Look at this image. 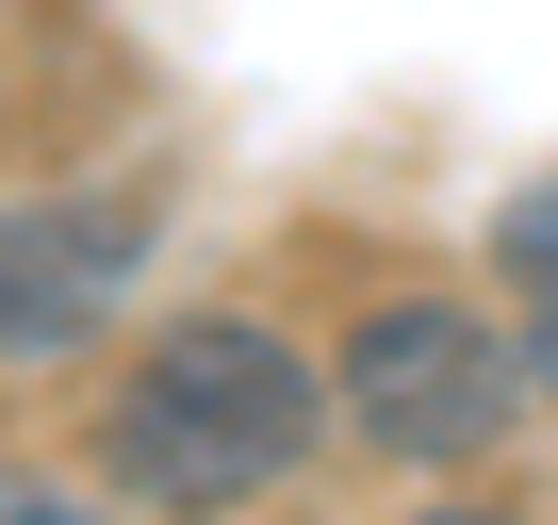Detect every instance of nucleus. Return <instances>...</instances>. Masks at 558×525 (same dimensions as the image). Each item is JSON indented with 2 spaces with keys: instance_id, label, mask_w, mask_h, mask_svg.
<instances>
[{
  "instance_id": "obj_1",
  "label": "nucleus",
  "mask_w": 558,
  "mask_h": 525,
  "mask_svg": "<svg viewBox=\"0 0 558 525\" xmlns=\"http://www.w3.org/2000/svg\"><path fill=\"white\" fill-rule=\"evenodd\" d=\"M313 362L279 345V329H246V313H197V329H165L132 378H116V427H99V460H116V492L132 509H246V492H279L313 460Z\"/></svg>"
},
{
  "instance_id": "obj_2",
  "label": "nucleus",
  "mask_w": 558,
  "mask_h": 525,
  "mask_svg": "<svg viewBox=\"0 0 558 525\" xmlns=\"http://www.w3.org/2000/svg\"><path fill=\"white\" fill-rule=\"evenodd\" d=\"M329 378H345V427L395 443V460H476V443L509 427V394H525L509 329L460 313V296H378V313L345 329Z\"/></svg>"
},
{
  "instance_id": "obj_3",
  "label": "nucleus",
  "mask_w": 558,
  "mask_h": 525,
  "mask_svg": "<svg viewBox=\"0 0 558 525\" xmlns=\"http://www.w3.org/2000/svg\"><path fill=\"white\" fill-rule=\"evenodd\" d=\"M132 280H148V213H132V197L0 213V362H66V345H99Z\"/></svg>"
},
{
  "instance_id": "obj_4",
  "label": "nucleus",
  "mask_w": 558,
  "mask_h": 525,
  "mask_svg": "<svg viewBox=\"0 0 558 525\" xmlns=\"http://www.w3.org/2000/svg\"><path fill=\"white\" fill-rule=\"evenodd\" d=\"M493 262H509V280H525V296H542V313H558V181H542V197H509V213H493Z\"/></svg>"
},
{
  "instance_id": "obj_5",
  "label": "nucleus",
  "mask_w": 558,
  "mask_h": 525,
  "mask_svg": "<svg viewBox=\"0 0 558 525\" xmlns=\"http://www.w3.org/2000/svg\"><path fill=\"white\" fill-rule=\"evenodd\" d=\"M0 525H99V509H66V492H0Z\"/></svg>"
},
{
  "instance_id": "obj_6",
  "label": "nucleus",
  "mask_w": 558,
  "mask_h": 525,
  "mask_svg": "<svg viewBox=\"0 0 558 525\" xmlns=\"http://www.w3.org/2000/svg\"><path fill=\"white\" fill-rule=\"evenodd\" d=\"M525 378H542V394H558V313H542V345H525Z\"/></svg>"
},
{
  "instance_id": "obj_7",
  "label": "nucleus",
  "mask_w": 558,
  "mask_h": 525,
  "mask_svg": "<svg viewBox=\"0 0 558 525\" xmlns=\"http://www.w3.org/2000/svg\"><path fill=\"white\" fill-rule=\"evenodd\" d=\"M427 525H493V509H427Z\"/></svg>"
}]
</instances>
